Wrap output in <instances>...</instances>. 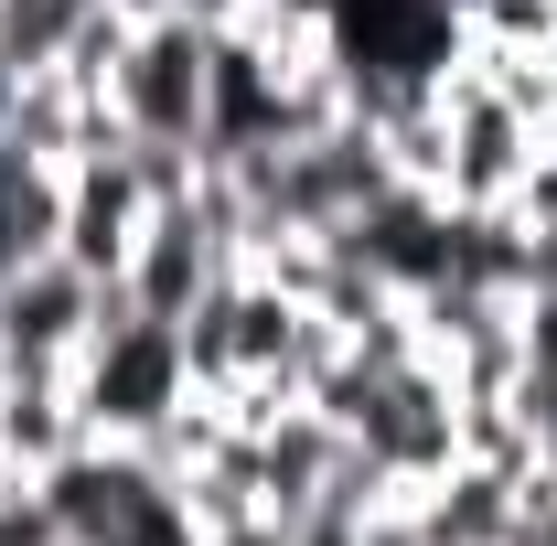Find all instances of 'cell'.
<instances>
[{"label":"cell","mask_w":557,"mask_h":546,"mask_svg":"<svg viewBox=\"0 0 557 546\" xmlns=\"http://www.w3.org/2000/svg\"><path fill=\"white\" fill-rule=\"evenodd\" d=\"M194 397V364H183V333L172 322H150L119 300V278H108V311H97V333L75 353V408L97 439H139V429H161V418Z\"/></svg>","instance_id":"6da1fadb"},{"label":"cell","mask_w":557,"mask_h":546,"mask_svg":"<svg viewBox=\"0 0 557 546\" xmlns=\"http://www.w3.org/2000/svg\"><path fill=\"white\" fill-rule=\"evenodd\" d=\"M205 86H214V22L150 11L119 44L108 119H119V139H183V150H205Z\"/></svg>","instance_id":"7a4b0ae2"},{"label":"cell","mask_w":557,"mask_h":546,"mask_svg":"<svg viewBox=\"0 0 557 546\" xmlns=\"http://www.w3.org/2000/svg\"><path fill=\"white\" fill-rule=\"evenodd\" d=\"M108 311V278H86L75 258H22L0 278V375H75V353Z\"/></svg>","instance_id":"3957f363"},{"label":"cell","mask_w":557,"mask_h":546,"mask_svg":"<svg viewBox=\"0 0 557 546\" xmlns=\"http://www.w3.org/2000/svg\"><path fill=\"white\" fill-rule=\"evenodd\" d=\"M150 172H139L129 139H108V150H86L65 172V236H54V258H75L86 278H119L139 247V225H150Z\"/></svg>","instance_id":"277c9868"},{"label":"cell","mask_w":557,"mask_h":546,"mask_svg":"<svg viewBox=\"0 0 557 546\" xmlns=\"http://www.w3.org/2000/svg\"><path fill=\"white\" fill-rule=\"evenodd\" d=\"M75 439H97L75 408V375H0V461L11 472H54Z\"/></svg>","instance_id":"5b68a950"},{"label":"cell","mask_w":557,"mask_h":546,"mask_svg":"<svg viewBox=\"0 0 557 546\" xmlns=\"http://www.w3.org/2000/svg\"><path fill=\"white\" fill-rule=\"evenodd\" d=\"M108 546H205V525H194V504H183V493H150Z\"/></svg>","instance_id":"8992f818"}]
</instances>
